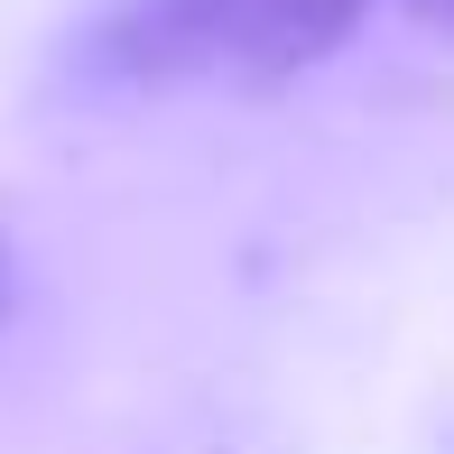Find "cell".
Here are the masks:
<instances>
[{
    "mask_svg": "<svg viewBox=\"0 0 454 454\" xmlns=\"http://www.w3.org/2000/svg\"><path fill=\"white\" fill-rule=\"evenodd\" d=\"M371 0H149L130 37V66L149 74H241L278 84L306 74L362 28Z\"/></svg>",
    "mask_w": 454,
    "mask_h": 454,
    "instance_id": "obj_1",
    "label": "cell"
},
{
    "mask_svg": "<svg viewBox=\"0 0 454 454\" xmlns=\"http://www.w3.org/2000/svg\"><path fill=\"white\" fill-rule=\"evenodd\" d=\"M10 306H19V251H10V232H0V325H10Z\"/></svg>",
    "mask_w": 454,
    "mask_h": 454,
    "instance_id": "obj_2",
    "label": "cell"
},
{
    "mask_svg": "<svg viewBox=\"0 0 454 454\" xmlns=\"http://www.w3.org/2000/svg\"><path fill=\"white\" fill-rule=\"evenodd\" d=\"M427 10H436V19H445V28H454V0H427Z\"/></svg>",
    "mask_w": 454,
    "mask_h": 454,
    "instance_id": "obj_3",
    "label": "cell"
}]
</instances>
